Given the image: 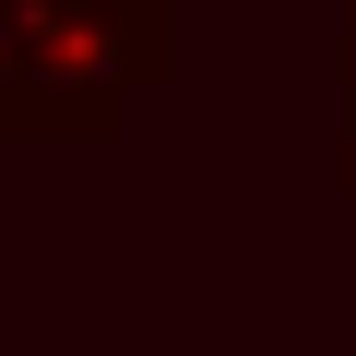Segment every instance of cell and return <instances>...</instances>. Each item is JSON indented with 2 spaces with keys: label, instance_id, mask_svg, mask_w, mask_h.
Returning a JSON list of instances; mask_svg holds the SVG:
<instances>
[{
  "label": "cell",
  "instance_id": "1",
  "mask_svg": "<svg viewBox=\"0 0 356 356\" xmlns=\"http://www.w3.org/2000/svg\"><path fill=\"white\" fill-rule=\"evenodd\" d=\"M143 83L154 72L107 24L60 13V0H0V131H83V143H107Z\"/></svg>",
  "mask_w": 356,
  "mask_h": 356
},
{
  "label": "cell",
  "instance_id": "2",
  "mask_svg": "<svg viewBox=\"0 0 356 356\" xmlns=\"http://www.w3.org/2000/svg\"><path fill=\"white\" fill-rule=\"evenodd\" d=\"M60 13H83V24H107V36H119V48H131V60L154 72V83L178 72V0H60Z\"/></svg>",
  "mask_w": 356,
  "mask_h": 356
},
{
  "label": "cell",
  "instance_id": "3",
  "mask_svg": "<svg viewBox=\"0 0 356 356\" xmlns=\"http://www.w3.org/2000/svg\"><path fill=\"white\" fill-rule=\"evenodd\" d=\"M332 178L356 191V36H344V154H332Z\"/></svg>",
  "mask_w": 356,
  "mask_h": 356
},
{
  "label": "cell",
  "instance_id": "4",
  "mask_svg": "<svg viewBox=\"0 0 356 356\" xmlns=\"http://www.w3.org/2000/svg\"><path fill=\"white\" fill-rule=\"evenodd\" d=\"M344 36H356V0H344Z\"/></svg>",
  "mask_w": 356,
  "mask_h": 356
}]
</instances>
